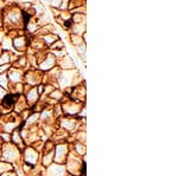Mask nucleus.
<instances>
[{"instance_id": "obj_4", "label": "nucleus", "mask_w": 178, "mask_h": 176, "mask_svg": "<svg viewBox=\"0 0 178 176\" xmlns=\"http://www.w3.org/2000/svg\"><path fill=\"white\" fill-rule=\"evenodd\" d=\"M16 156V151H14V148H11V146H8V148L5 149L4 151V159L6 161H12Z\"/></svg>"}, {"instance_id": "obj_1", "label": "nucleus", "mask_w": 178, "mask_h": 176, "mask_svg": "<svg viewBox=\"0 0 178 176\" xmlns=\"http://www.w3.org/2000/svg\"><path fill=\"white\" fill-rule=\"evenodd\" d=\"M67 152H68V149L65 145H58L57 149H56V157H55V161L57 163H62L65 161V156H67Z\"/></svg>"}, {"instance_id": "obj_6", "label": "nucleus", "mask_w": 178, "mask_h": 176, "mask_svg": "<svg viewBox=\"0 0 178 176\" xmlns=\"http://www.w3.org/2000/svg\"><path fill=\"white\" fill-rule=\"evenodd\" d=\"M64 109L68 114H75L78 110V105H74V102H70L68 106H64Z\"/></svg>"}, {"instance_id": "obj_8", "label": "nucleus", "mask_w": 178, "mask_h": 176, "mask_svg": "<svg viewBox=\"0 0 178 176\" xmlns=\"http://www.w3.org/2000/svg\"><path fill=\"white\" fill-rule=\"evenodd\" d=\"M8 170H11V167H10V164L0 163V171H8Z\"/></svg>"}, {"instance_id": "obj_3", "label": "nucleus", "mask_w": 178, "mask_h": 176, "mask_svg": "<svg viewBox=\"0 0 178 176\" xmlns=\"http://www.w3.org/2000/svg\"><path fill=\"white\" fill-rule=\"evenodd\" d=\"M25 160L29 163H35L37 161V152L33 149H27L26 155H25Z\"/></svg>"}, {"instance_id": "obj_5", "label": "nucleus", "mask_w": 178, "mask_h": 176, "mask_svg": "<svg viewBox=\"0 0 178 176\" xmlns=\"http://www.w3.org/2000/svg\"><path fill=\"white\" fill-rule=\"evenodd\" d=\"M37 98H38V96L36 93V90H31V91L29 92V95H27V101H29V103L31 104V105H33L37 102Z\"/></svg>"}, {"instance_id": "obj_2", "label": "nucleus", "mask_w": 178, "mask_h": 176, "mask_svg": "<svg viewBox=\"0 0 178 176\" xmlns=\"http://www.w3.org/2000/svg\"><path fill=\"white\" fill-rule=\"evenodd\" d=\"M16 98H18V96H14V95H7L3 98V106L6 109V111H8V109H11L14 105Z\"/></svg>"}, {"instance_id": "obj_9", "label": "nucleus", "mask_w": 178, "mask_h": 176, "mask_svg": "<svg viewBox=\"0 0 178 176\" xmlns=\"http://www.w3.org/2000/svg\"><path fill=\"white\" fill-rule=\"evenodd\" d=\"M8 176H14V175H8Z\"/></svg>"}, {"instance_id": "obj_7", "label": "nucleus", "mask_w": 178, "mask_h": 176, "mask_svg": "<svg viewBox=\"0 0 178 176\" xmlns=\"http://www.w3.org/2000/svg\"><path fill=\"white\" fill-rule=\"evenodd\" d=\"M62 125L64 126L65 129H68V130H71V129L74 128V125H75V122H74L73 120H69V121L64 120V121L62 122Z\"/></svg>"}]
</instances>
